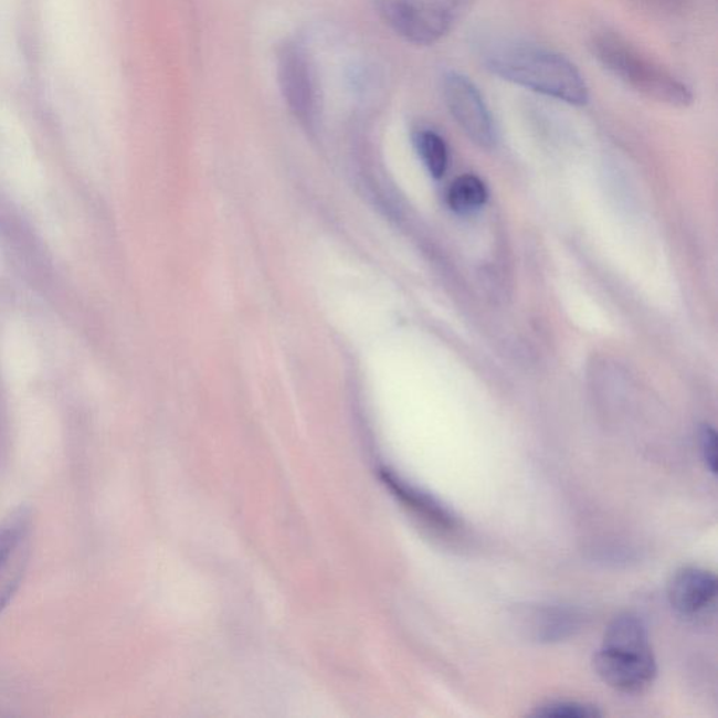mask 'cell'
<instances>
[{
	"label": "cell",
	"instance_id": "cell-1",
	"mask_svg": "<svg viewBox=\"0 0 718 718\" xmlns=\"http://www.w3.org/2000/svg\"><path fill=\"white\" fill-rule=\"evenodd\" d=\"M494 75L556 101L584 106L590 98L584 77L574 64L553 51L532 44L497 43L484 52Z\"/></svg>",
	"mask_w": 718,
	"mask_h": 718
},
{
	"label": "cell",
	"instance_id": "cell-2",
	"mask_svg": "<svg viewBox=\"0 0 718 718\" xmlns=\"http://www.w3.org/2000/svg\"><path fill=\"white\" fill-rule=\"evenodd\" d=\"M594 668L606 685L622 694H642L653 685L657 663L642 619L626 613L609 624Z\"/></svg>",
	"mask_w": 718,
	"mask_h": 718
},
{
	"label": "cell",
	"instance_id": "cell-3",
	"mask_svg": "<svg viewBox=\"0 0 718 718\" xmlns=\"http://www.w3.org/2000/svg\"><path fill=\"white\" fill-rule=\"evenodd\" d=\"M591 50L608 72L640 95L673 107H686L694 102V95L684 82L671 75L619 35H595Z\"/></svg>",
	"mask_w": 718,
	"mask_h": 718
},
{
	"label": "cell",
	"instance_id": "cell-4",
	"mask_svg": "<svg viewBox=\"0 0 718 718\" xmlns=\"http://www.w3.org/2000/svg\"><path fill=\"white\" fill-rule=\"evenodd\" d=\"M477 0H374L378 14L414 45H433L471 13Z\"/></svg>",
	"mask_w": 718,
	"mask_h": 718
},
{
	"label": "cell",
	"instance_id": "cell-5",
	"mask_svg": "<svg viewBox=\"0 0 718 718\" xmlns=\"http://www.w3.org/2000/svg\"><path fill=\"white\" fill-rule=\"evenodd\" d=\"M34 518L31 509L20 507L0 520V613L13 600L28 570Z\"/></svg>",
	"mask_w": 718,
	"mask_h": 718
},
{
	"label": "cell",
	"instance_id": "cell-6",
	"mask_svg": "<svg viewBox=\"0 0 718 718\" xmlns=\"http://www.w3.org/2000/svg\"><path fill=\"white\" fill-rule=\"evenodd\" d=\"M277 76L281 93L291 112L305 124H314L319 113L320 91L308 52L296 43L278 50Z\"/></svg>",
	"mask_w": 718,
	"mask_h": 718
},
{
	"label": "cell",
	"instance_id": "cell-7",
	"mask_svg": "<svg viewBox=\"0 0 718 718\" xmlns=\"http://www.w3.org/2000/svg\"><path fill=\"white\" fill-rule=\"evenodd\" d=\"M444 96L452 117L463 133L478 147L490 148L494 144L493 119L475 83L451 72L445 76Z\"/></svg>",
	"mask_w": 718,
	"mask_h": 718
},
{
	"label": "cell",
	"instance_id": "cell-8",
	"mask_svg": "<svg viewBox=\"0 0 718 718\" xmlns=\"http://www.w3.org/2000/svg\"><path fill=\"white\" fill-rule=\"evenodd\" d=\"M668 601L679 616L696 621L715 612L717 579L699 567L676 571L668 584Z\"/></svg>",
	"mask_w": 718,
	"mask_h": 718
},
{
	"label": "cell",
	"instance_id": "cell-9",
	"mask_svg": "<svg viewBox=\"0 0 718 718\" xmlns=\"http://www.w3.org/2000/svg\"><path fill=\"white\" fill-rule=\"evenodd\" d=\"M534 637L539 642L553 643L574 636L582 624L579 612L567 608H543L532 616Z\"/></svg>",
	"mask_w": 718,
	"mask_h": 718
},
{
	"label": "cell",
	"instance_id": "cell-10",
	"mask_svg": "<svg viewBox=\"0 0 718 718\" xmlns=\"http://www.w3.org/2000/svg\"><path fill=\"white\" fill-rule=\"evenodd\" d=\"M392 483L394 490L403 498V501L409 503L415 511L423 515V518L429 519V522L445 530H452L457 527L455 515L442 506L440 501H436L435 498L429 496V494L419 492L418 488L408 486L403 482L397 481V478H393Z\"/></svg>",
	"mask_w": 718,
	"mask_h": 718
},
{
	"label": "cell",
	"instance_id": "cell-11",
	"mask_svg": "<svg viewBox=\"0 0 718 718\" xmlns=\"http://www.w3.org/2000/svg\"><path fill=\"white\" fill-rule=\"evenodd\" d=\"M447 205L457 213H469L478 210L487 200V190L476 176L457 177L447 190Z\"/></svg>",
	"mask_w": 718,
	"mask_h": 718
},
{
	"label": "cell",
	"instance_id": "cell-12",
	"mask_svg": "<svg viewBox=\"0 0 718 718\" xmlns=\"http://www.w3.org/2000/svg\"><path fill=\"white\" fill-rule=\"evenodd\" d=\"M415 148L431 176L441 179L447 168V148L444 139L433 131L415 134Z\"/></svg>",
	"mask_w": 718,
	"mask_h": 718
},
{
	"label": "cell",
	"instance_id": "cell-13",
	"mask_svg": "<svg viewBox=\"0 0 718 718\" xmlns=\"http://www.w3.org/2000/svg\"><path fill=\"white\" fill-rule=\"evenodd\" d=\"M534 715L555 718H596L601 717L602 712L596 706L582 704V701L555 700L536 707Z\"/></svg>",
	"mask_w": 718,
	"mask_h": 718
},
{
	"label": "cell",
	"instance_id": "cell-14",
	"mask_svg": "<svg viewBox=\"0 0 718 718\" xmlns=\"http://www.w3.org/2000/svg\"><path fill=\"white\" fill-rule=\"evenodd\" d=\"M700 451L706 463L707 469L712 475L717 473V435L716 431L709 425H705L700 431Z\"/></svg>",
	"mask_w": 718,
	"mask_h": 718
},
{
	"label": "cell",
	"instance_id": "cell-15",
	"mask_svg": "<svg viewBox=\"0 0 718 718\" xmlns=\"http://www.w3.org/2000/svg\"><path fill=\"white\" fill-rule=\"evenodd\" d=\"M633 2H636L638 7L659 13H674L684 8V0H633Z\"/></svg>",
	"mask_w": 718,
	"mask_h": 718
}]
</instances>
